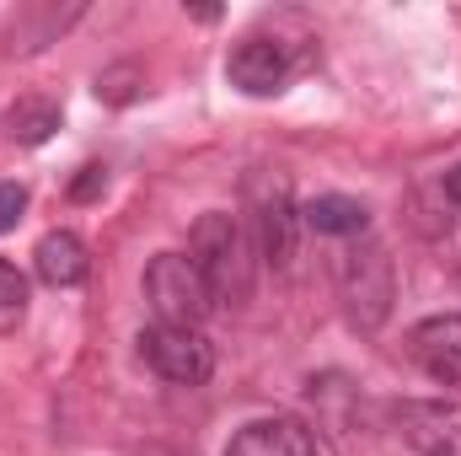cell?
Masks as SVG:
<instances>
[{"instance_id": "1", "label": "cell", "mask_w": 461, "mask_h": 456, "mask_svg": "<svg viewBox=\"0 0 461 456\" xmlns=\"http://www.w3.org/2000/svg\"><path fill=\"white\" fill-rule=\"evenodd\" d=\"M188 258L199 263L215 301H241L252 290V247H247V231L236 226V215H221V210L204 215L188 236Z\"/></svg>"}, {"instance_id": "2", "label": "cell", "mask_w": 461, "mask_h": 456, "mask_svg": "<svg viewBox=\"0 0 461 456\" xmlns=\"http://www.w3.org/2000/svg\"><path fill=\"white\" fill-rule=\"evenodd\" d=\"M145 301L172 328H199L215 312V296H210V285H204V274H199V263L188 252L150 258V269H145Z\"/></svg>"}, {"instance_id": "3", "label": "cell", "mask_w": 461, "mask_h": 456, "mask_svg": "<svg viewBox=\"0 0 461 456\" xmlns=\"http://www.w3.org/2000/svg\"><path fill=\"white\" fill-rule=\"evenodd\" d=\"M339 296H344V312L359 328H375L392 312V258H386V247H375V242L348 247L339 258Z\"/></svg>"}, {"instance_id": "4", "label": "cell", "mask_w": 461, "mask_h": 456, "mask_svg": "<svg viewBox=\"0 0 461 456\" xmlns=\"http://www.w3.org/2000/svg\"><path fill=\"white\" fill-rule=\"evenodd\" d=\"M140 354L145 365L161 376V381H177V387H204L210 370H215V349L199 328H172V323H156L140 333Z\"/></svg>"}, {"instance_id": "5", "label": "cell", "mask_w": 461, "mask_h": 456, "mask_svg": "<svg viewBox=\"0 0 461 456\" xmlns=\"http://www.w3.org/2000/svg\"><path fill=\"white\" fill-rule=\"evenodd\" d=\"M226 76H230V87L247 92V97H274V92L290 87V76H295V54H290V43L252 32V38H241V43L230 49Z\"/></svg>"}, {"instance_id": "6", "label": "cell", "mask_w": 461, "mask_h": 456, "mask_svg": "<svg viewBox=\"0 0 461 456\" xmlns=\"http://www.w3.org/2000/svg\"><path fill=\"white\" fill-rule=\"evenodd\" d=\"M402 441L419 456H461V408L440 397H408L397 408Z\"/></svg>"}, {"instance_id": "7", "label": "cell", "mask_w": 461, "mask_h": 456, "mask_svg": "<svg viewBox=\"0 0 461 456\" xmlns=\"http://www.w3.org/2000/svg\"><path fill=\"white\" fill-rule=\"evenodd\" d=\"M252 221H258V252L274 263V269H285L290 263V252H295V205H290V188H285V178H268V183H258L252 188Z\"/></svg>"}, {"instance_id": "8", "label": "cell", "mask_w": 461, "mask_h": 456, "mask_svg": "<svg viewBox=\"0 0 461 456\" xmlns=\"http://www.w3.org/2000/svg\"><path fill=\"white\" fill-rule=\"evenodd\" d=\"M408 354L446 387H461V312L446 317H424L413 333H408Z\"/></svg>"}, {"instance_id": "9", "label": "cell", "mask_w": 461, "mask_h": 456, "mask_svg": "<svg viewBox=\"0 0 461 456\" xmlns=\"http://www.w3.org/2000/svg\"><path fill=\"white\" fill-rule=\"evenodd\" d=\"M226 456H317V441L301 419H252L236 430Z\"/></svg>"}, {"instance_id": "10", "label": "cell", "mask_w": 461, "mask_h": 456, "mask_svg": "<svg viewBox=\"0 0 461 456\" xmlns=\"http://www.w3.org/2000/svg\"><path fill=\"white\" fill-rule=\"evenodd\" d=\"M32 269H38L43 285L70 290V285H81V279L92 274V258H86V242H81L76 231H49V236L38 242V252H32Z\"/></svg>"}, {"instance_id": "11", "label": "cell", "mask_w": 461, "mask_h": 456, "mask_svg": "<svg viewBox=\"0 0 461 456\" xmlns=\"http://www.w3.org/2000/svg\"><path fill=\"white\" fill-rule=\"evenodd\" d=\"M301 221L317 231V236H365L370 210H365L359 199H348V194H322V199H312V205H306V215H301Z\"/></svg>"}, {"instance_id": "12", "label": "cell", "mask_w": 461, "mask_h": 456, "mask_svg": "<svg viewBox=\"0 0 461 456\" xmlns=\"http://www.w3.org/2000/svg\"><path fill=\"white\" fill-rule=\"evenodd\" d=\"M54 129H59V108H54L49 97H22V103L5 114V134H11L16 145H43Z\"/></svg>"}, {"instance_id": "13", "label": "cell", "mask_w": 461, "mask_h": 456, "mask_svg": "<svg viewBox=\"0 0 461 456\" xmlns=\"http://www.w3.org/2000/svg\"><path fill=\"white\" fill-rule=\"evenodd\" d=\"M22 301H27V279L16 263L0 258V312H22Z\"/></svg>"}, {"instance_id": "14", "label": "cell", "mask_w": 461, "mask_h": 456, "mask_svg": "<svg viewBox=\"0 0 461 456\" xmlns=\"http://www.w3.org/2000/svg\"><path fill=\"white\" fill-rule=\"evenodd\" d=\"M123 81H140V70H134V65H113V70H103V76H97V97H108V103H129L134 92H129Z\"/></svg>"}, {"instance_id": "15", "label": "cell", "mask_w": 461, "mask_h": 456, "mask_svg": "<svg viewBox=\"0 0 461 456\" xmlns=\"http://www.w3.org/2000/svg\"><path fill=\"white\" fill-rule=\"evenodd\" d=\"M27 210V188L22 183H0V231H11Z\"/></svg>"}, {"instance_id": "16", "label": "cell", "mask_w": 461, "mask_h": 456, "mask_svg": "<svg viewBox=\"0 0 461 456\" xmlns=\"http://www.w3.org/2000/svg\"><path fill=\"white\" fill-rule=\"evenodd\" d=\"M103 188H108V172H103V167H81V178L70 183V199H76V205H86V199H97Z\"/></svg>"}, {"instance_id": "17", "label": "cell", "mask_w": 461, "mask_h": 456, "mask_svg": "<svg viewBox=\"0 0 461 456\" xmlns=\"http://www.w3.org/2000/svg\"><path fill=\"white\" fill-rule=\"evenodd\" d=\"M440 194H446V205H451V210L461 215V161L451 167V172H446V183H440Z\"/></svg>"}]
</instances>
